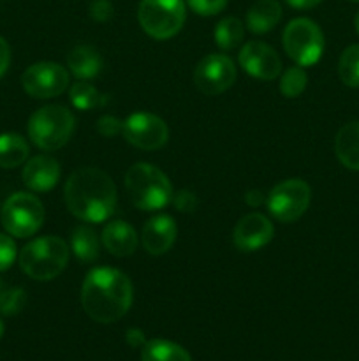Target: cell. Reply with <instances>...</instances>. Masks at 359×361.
Returning <instances> with one entry per match:
<instances>
[{"instance_id":"cell-6","label":"cell","mask_w":359,"mask_h":361,"mask_svg":"<svg viewBox=\"0 0 359 361\" xmlns=\"http://www.w3.org/2000/svg\"><path fill=\"white\" fill-rule=\"evenodd\" d=\"M185 2L183 0H141L137 20L143 30L157 41L171 39L182 30L185 23Z\"/></svg>"},{"instance_id":"cell-28","label":"cell","mask_w":359,"mask_h":361,"mask_svg":"<svg viewBox=\"0 0 359 361\" xmlns=\"http://www.w3.org/2000/svg\"><path fill=\"white\" fill-rule=\"evenodd\" d=\"M25 303H27V295H25L23 289L11 286L7 295L4 296L2 303H0V314H4V316H16L18 312L23 310Z\"/></svg>"},{"instance_id":"cell-42","label":"cell","mask_w":359,"mask_h":361,"mask_svg":"<svg viewBox=\"0 0 359 361\" xmlns=\"http://www.w3.org/2000/svg\"><path fill=\"white\" fill-rule=\"evenodd\" d=\"M0 210H2V208H0Z\"/></svg>"},{"instance_id":"cell-11","label":"cell","mask_w":359,"mask_h":361,"mask_svg":"<svg viewBox=\"0 0 359 361\" xmlns=\"http://www.w3.org/2000/svg\"><path fill=\"white\" fill-rule=\"evenodd\" d=\"M236 81V66L222 53L208 55L194 71V83L204 95H218L231 88Z\"/></svg>"},{"instance_id":"cell-3","label":"cell","mask_w":359,"mask_h":361,"mask_svg":"<svg viewBox=\"0 0 359 361\" xmlns=\"http://www.w3.org/2000/svg\"><path fill=\"white\" fill-rule=\"evenodd\" d=\"M125 189L136 208L155 212L172 200V187L164 171L148 162H137L125 173Z\"/></svg>"},{"instance_id":"cell-21","label":"cell","mask_w":359,"mask_h":361,"mask_svg":"<svg viewBox=\"0 0 359 361\" xmlns=\"http://www.w3.org/2000/svg\"><path fill=\"white\" fill-rule=\"evenodd\" d=\"M28 154H30V147L21 134H0V168H18L27 161Z\"/></svg>"},{"instance_id":"cell-30","label":"cell","mask_w":359,"mask_h":361,"mask_svg":"<svg viewBox=\"0 0 359 361\" xmlns=\"http://www.w3.org/2000/svg\"><path fill=\"white\" fill-rule=\"evenodd\" d=\"M187 4L201 16H215L227 6V0H187Z\"/></svg>"},{"instance_id":"cell-36","label":"cell","mask_w":359,"mask_h":361,"mask_svg":"<svg viewBox=\"0 0 359 361\" xmlns=\"http://www.w3.org/2000/svg\"><path fill=\"white\" fill-rule=\"evenodd\" d=\"M294 9H312V7L319 6L322 0H285Z\"/></svg>"},{"instance_id":"cell-10","label":"cell","mask_w":359,"mask_h":361,"mask_svg":"<svg viewBox=\"0 0 359 361\" xmlns=\"http://www.w3.org/2000/svg\"><path fill=\"white\" fill-rule=\"evenodd\" d=\"M25 92L35 99H51L69 87V73L56 62L32 63L21 76Z\"/></svg>"},{"instance_id":"cell-32","label":"cell","mask_w":359,"mask_h":361,"mask_svg":"<svg viewBox=\"0 0 359 361\" xmlns=\"http://www.w3.org/2000/svg\"><path fill=\"white\" fill-rule=\"evenodd\" d=\"M123 130V120L116 118L115 115H104L97 122V133L104 137H115Z\"/></svg>"},{"instance_id":"cell-8","label":"cell","mask_w":359,"mask_h":361,"mask_svg":"<svg viewBox=\"0 0 359 361\" xmlns=\"http://www.w3.org/2000/svg\"><path fill=\"white\" fill-rule=\"evenodd\" d=\"M284 48L298 66H313L319 62L324 51L322 30L308 18H296L284 30Z\"/></svg>"},{"instance_id":"cell-41","label":"cell","mask_w":359,"mask_h":361,"mask_svg":"<svg viewBox=\"0 0 359 361\" xmlns=\"http://www.w3.org/2000/svg\"><path fill=\"white\" fill-rule=\"evenodd\" d=\"M352 2H359V0H352Z\"/></svg>"},{"instance_id":"cell-24","label":"cell","mask_w":359,"mask_h":361,"mask_svg":"<svg viewBox=\"0 0 359 361\" xmlns=\"http://www.w3.org/2000/svg\"><path fill=\"white\" fill-rule=\"evenodd\" d=\"M69 97L74 108H77L80 111H90V109L99 108V106L108 102V97L102 95L101 92H99L94 85L88 83L87 80L76 81V83L70 87Z\"/></svg>"},{"instance_id":"cell-4","label":"cell","mask_w":359,"mask_h":361,"mask_svg":"<svg viewBox=\"0 0 359 361\" xmlns=\"http://www.w3.org/2000/svg\"><path fill=\"white\" fill-rule=\"evenodd\" d=\"M18 261L21 270L34 281H53L67 267L69 247L58 236H42L27 243Z\"/></svg>"},{"instance_id":"cell-20","label":"cell","mask_w":359,"mask_h":361,"mask_svg":"<svg viewBox=\"0 0 359 361\" xmlns=\"http://www.w3.org/2000/svg\"><path fill=\"white\" fill-rule=\"evenodd\" d=\"M282 18L278 0H257L246 13V27L253 34H266L273 30Z\"/></svg>"},{"instance_id":"cell-13","label":"cell","mask_w":359,"mask_h":361,"mask_svg":"<svg viewBox=\"0 0 359 361\" xmlns=\"http://www.w3.org/2000/svg\"><path fill=\"white\" fill-rule=\"evenodd\" d=\"M239 66L246 74L264 81L275 80L282 71L278 53L260 41H250L243 46L239 51Z\"/></svg>"},{"instance_id":"cell-40","label":"cell","mask_w":359,"mask_h":361,"mask_svg":"<svg viewBox=\"0 0 359 361\" xmlns=\"http://www.w3.org/2000/svg\"><path fill=\"white\" fill-rule=\"evenodd\" d=\"M4 335V323H2V319H0V337H2Z\"/></svg>"},{"instance_id":"cell-18","label":"cell","mask_w":359,"mask_h":361,"mask_svg":"<svg viewBox=\"0 0 359 361\" xmlns=\"http://www.w3.org/2000/svg\"><path fill=\"white\" fill-rule=\"evenodd\" d=\"M334 152L341 164L352 171H359V120L348 122L334 137Z\"/></svg>"},{"instance_id":"cell-39","label":"cell","mask_w":359,"mask_h":361,"mask_svg":"<svg viewBox=\"0 0 359 361\" xmlns=\"http://www.w3.org/2000/svg\"><path fill=\"white\" fill-rule=\"evenodd\" d=\"M354 27H355V32L359 34V11H358V14H355V18H354Z\"/></svg>"},{"instance_id":"cell-7","label":"cell","mask_w":359,"mask_h":361,"mask_svg":"<svg viewBox=\"0 0 359 361\" xmlns=\"http://www.w3.org/2000/svg\"><path fill=\"white\" fill-rule=\"evenodd\" d=\"M2 226L11 236L28 238L41 229L44 221V207L41 200L30 192H16L7 197L0 210Z\"/></svg>"},{"instance_id":"cell-23","label":"cell","mask_w":359,"mask_h":361,"mask_svg":"<svg viewBox=\"0 0 359 361\" xmlns=\"http://www.w3.org/2000/svg\"><path fill=\"white\" fill-rule=\"evenodd\" d=\"M141 361H192V358L182 345L164 338H153L143 345Z\"/></svg>"},{"instance_id":"cell-1","label":"cell","mask_w":359,"mask_h":361,"mask_svg":"<svg viewBox=\"0 0 359 361\" xmlns=\"http://www.w3.org/2000/svg\"><path fill=\"white\" fill-rule=\"evenodd\" d=\"M65 204L83 222H104L116 208V187L111 176L97 168H80L63 187Z\"/></svg>"},{"instance_id":"cell-5","label":"cell","mask_w":359,"mask_h":361,"mask_svg":"<svg viewBox=\"0 0 359 361\" xmlns=\"http://www.w3.org/2000/svg\"><path fill=\"white\" fill-rule=\"evenodd\" d=\"M74 126L76 120L69 109L60 104L44 106L28 120V137L41 150H58L70 140Z\"/></svg>"},{"instance_id":"cell-17","label":"cell","mask_w":359,"mask_h":361,"mask_svg":"<svg viewBox=\"0 0 359 361\" xmlns=\"http://www.w3.org/2000/svg\"><path fill=\"white\" fill-rule=\"evenodd\" d=\"M102 245L116 257L132 256L137 249V235L125 221H111L102 229Z\"/></svg>"},{"instance_id":"cell-37","label":"cell","mask_w":359,"mask_h":361,"mask_svg":"<svg viewBox=\"0 0 359 361\" xmlns=\"http://www.w3.org/2000/svg\"><path fill=\"white\" fill-rule=\"evenodd\" d=\"M245 201L250 204V207H260L264 203V196L259 190H248L245 196Z\"/></svg>"},{"instance_id":"cell-33","label":"cell","mask_w":359,"mask_h":361,"mask_svg":"<svg viewBox=\"0 0 359 361\" xmlns=\"http://www.w3.org/2000/svg\"><path fill=\"white\" fill-rule=\"evenodd\" d=\"M113 4L109 0H94L90 6V18L92 20L104 23V21L111 20L113 18Z\"/></svg>"},{"instance_id":"cell-27","label":"cell","mask_w":359,"mask_h":361,"mask_svg":"<svg viewBox=\"0 0 359 361\" xmlns=\"http://www.w3.org/2000/svg\"><path fill=\"white\" fill-rule=\"evenodd\" d=\"M306 83H308V76L301 66L289 67L280 80V92L287 99L299 97L305 92Z\"/></svg>"},{"instance_id":"cell-25","label":"cell","mask_w":359,"mask_h":361,"mask_svg":"<svg viewBox=\"0 0 359 361\" xmlns=\"http://www.w3.org/2000/svg\"><path fill=\"white\" fill-rule=\"evenodd\" d=\"M245 37V27L241 20L227 16L220 20L215 27V42L222 49H234Z\"/></svg>"},{"instance_id":"cell-34","label":"cell","mask_w":359,"mask_h":361,"mask_svg":"<svg viewBox=\"0 0 359 361\" xmlns=\"http://www.w3.org/2000/svg\"><path fill=\"white\" fill-rule=\"evenodd\" d=\"M11 63V48L6 39L0 35V78L7 73Z\"/></svg>"},{"instance_id":"cell-22","label":"cell","mask_w":359,"mask_h":361,"mask_svg":"<svg viewBox=\"0 0 359 361\" xmlns=\"http://www.w3.org/2000/svg\"><path fill=\"white\" fill-rule=\"evenodd\" d=\"M70 249L83 263H94L101 252V242L95 231L88 226H77L70 235Z\"/></svg>"},{"instance_id":"cell-2","label":"cell","mask_w":359,"mask_h":361,"mask_svg":"<svg viewBox=\"0 0 359 361\" xmlns=\"http://www.w3.org/2000/svg\"><path fill=\"white\" fill-rule=\"evenodd\" d=\"M132 282L115 268H95L87 275L81 288V305L94 321L115 323L132 305Z\"/></svg>"},{"instance_id":"cell-29","label":"cell","mask_w":359,"mask_h":361,"mask_svg":"<svg viewBox=\"0 0 359 361\" xmlns=\"http://www.w3.org/2000/svg\"><path fill=\"white\" fill-rule=\"evenodd\" d=\"M16 256L18 250L14 240L7 235H0V271L9 270Z\"/></svg>"},{"instance_id":"cell-31","label":"cell","mask_w":359,"mask_h":361,"mask_svg":"<svg viewBox=\"0 0 359 361\" xmlns=\"http://www.w3.org/2000/svg\"><path fill=\"white\" fill-rule=\"evenodd\" d=\"M172 203H175L176 210L183 212V214H192L196 212L197 204H199V200H197L196 194L189 189H182L180 192L172 194Z\"/></svg>"},{"instance_id":"cell-14","label":"cell","mask_w":359,"mask_h":361,"mask_svg":"<svg viewBox=\"0 0 359 361\" xmlns=\"http://www.w3.org/2000/svg\"><path fill=\"white\" fill-rule=\"evenodd\" d=\"M275 228L267 217L263 214H248L236 224L232 231V242L236 249L241 252H253L259 250L260 247L267 245L270 240L273 238Z\"/></svg>"},{"instance_id":"cell-12","label":"cell","mask_w":359,"mask_h":361,"mask_svg":"<svg viewBox=\"0 0 359 361\" xmlns=\"http://www.w3.org/2000/svg\"><path fill=\"white\" fill-rule=\"evenodd\" d=\"M123 137L141 150H158L168 143V123L151 113H134L123 122Z\"/></svg>"},{"instance_id":"cell-26","label":"cell","mask_w":359,"mask_h":361,"mask_svg":"<svg viewBox=\"0 0 359 361\" xmlns=\"http://www.w3.org/2000/svg\"><path fill=\"white\" fill-rule=\"evenodd\" d=\"M338 74L344 85L359 88V44H352L344 49L338 62Z\"/></svg>"},{"instance_id":"cell-9","label":"cell","mask_w":359,"mask_h":361,"mask_svg":"<svg viewBox=\"0 0 359 361\" xmlns=\"http://www.w3.org/2000/svg\"><path fill=\"white\" fill-rule=\"evenodd\" d=\"M312 200V189L301 178H289L275 185L267 196V210L277 221L294 222L301 217Z\"/></svg>"},{"instance_id":"cell-35","label":"cell","mask_w":359,"mask_h":361,"mask_svg":"<svg viewBox=\"0 0 359 361\" xmlns=\"http://www.w3.org/2000/svg\"><path fill=\"white\" fill-rule=\"evenodd\" d=\"M127 342H129L130 348H141V345L146 344V338H144V334L137 328H130L125 335Z\"/></svg>"},{"instance_id":"cell-38","label":"cell","mask_w":359,"mask_h":361,"mask_svg":"<svg viewBox=\"0 0 359 361\" xmlns=\"http://www.w3.org/2000/svg\"><path fill=\"white\" fill-rule=\"evenodd\" d=\"M9 288H11V286L6 284V282H4L2 279H0V303H2L4 296L7 295V291H9Z\"/></svg>"},{"instance_id":"cell-19","label":"cell","mask_w":359,"mask_h":361,"mask_svg":"<svg viewBox=\"0 0 359 361\" xmlns=\"http://www.w3.org/2000/svg\"><path fill=\"white\" fill-rule=\"evenodd\" d=\"M67 67L77 80H92L102 71V56L92 46H76L67 56Z\"/></svg>"},{"instance_id":"cell-16","label":"cell","mask_w":359,"mask_h":361,"mask_svg":"<svg viewBox=\"0 0 359 361\" xmlns=\"http://www.w3.org/2000/svg\"><path fill=\"white\" fill-rule=\"evenodd\" d=\"M21 178L34 192H48L58 183L60 164L49 155H35L25 164Z\"/></svg>"},{"instance_id":"cell-15","label":"cell","mask_w":359,"mask_h":361,"mask_svg":"<svg viewBox=\"0 0 359 361\" xmlns=\"http://www.w3.org/2000/svg\"><path fill=\"white\" fill-rule=\"evenodd\" d=\"M178 228L171 215H155L150 221H146L143 228V247L151 256H162L168 252L175 243Z\"/></svg>"}]
</instances>
